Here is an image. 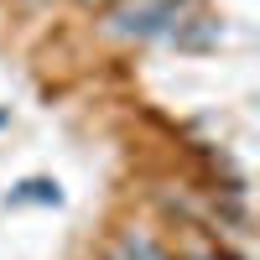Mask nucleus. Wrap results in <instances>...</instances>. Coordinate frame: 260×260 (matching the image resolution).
I'll return each mask as SVG.
<instances>
[{
  "label": "nucleus",
  "mask_w": 260,
  "mask_h": 260,
  "mask_svg": "<svg viewBox=\"0 0 260 260\" xmlns=\"http://www.w3.org/2000/svg\"><path fill=\"white\" fill-rule=\"evenodd\" d=\"M6 203H11V208H21V203H42V208H57V203H62V187H57L52 177H26V182H16V187L6 192Z\"/></svg>",
  "instance_id": "obj_3"
},
{
  "label": "nucleus",
  "mask_w": 260,
  "mask_h": 260,
  "mask_svg": "<svg viewBox=\"0 0 260 260\" xmlns=\"http://www.w3.org/2000/svg\"><path fill=\"white\" fill-rule=\"evenodd\" d=\"M6 120H11V110H6V104H0V125H6Z\"/></svg>",
  "instance_id": "obj_6"
},
{
  "label": "nucleus",
  "mask_w": 260,
  "mask_h": 260,
  "mask_svg": "<svg viewBox=\"0 0 260 260\" xmlns=\"http://www.w3.org/2000/svg\"><path fill=\"white\" fill-rule=\"evenodd\" d=\"M26 6H47V0H26Z\"/></svg>",
  "instance_id": "obj_7"
},
{
  "label": "nucleus",
  "mask_w": 260,
  "mask_h": 260,
  "mask_svg": "<svg viewBox=\"0 0 260 260\" xmlns=\"http://www.w3.org/2000/svg\"><path fill=\"white\" fill-rule=\"evenodd\" d=\"M73 6H83V11H94V16H99L104 6H115V0H73Z\"/></svg>",
  "instance_id": "obj_5"
},
{
  "label": "nucleus",
  "mask_w": 260,
  "mask_h": 260,
  "mask_svg": "<svg viewBox=\"0 0 260 260\" xmlns=\"http://www.w3.org/2000/svg\"><path fill=\"white\" fill-rule=\"evenodd\" d=\"M172 260H245V255H234L224 240H182L172 250Z\"/></svg>",
  "instance_id": "obj_4"
},
{
  "label": "nucleus",
  "mask_w": 260,
  "mask_h": 260,
  "mask_svg": "<svg viewBox=\"0 0 260 260\" xmlns=\"http://www.w3.org/2000/svg\"><path fill=\"white\" fill-rule=\"evenodd\" d=\"M208 0H115L94 16V31L110 47H151V42H177L187 21H198Z\"/></svg>",
  "instance_id": "obj_1"
},
{
  "label": "nucleus",
  "mask_w": 260,
  "mask_h": 260,
  "mask_svg": "<svg viewBox=\"0 0 260 260\" xmlns=\"http://www.w3.org/2000/svg\"><path fill=\"white\" fill-rule=\"evenodd\" d=\"M104 260H172V245H167L151 224H120V229L110 234Z\"/></svg>",
  "instance_id": "obj_2"
}]
</instances>
